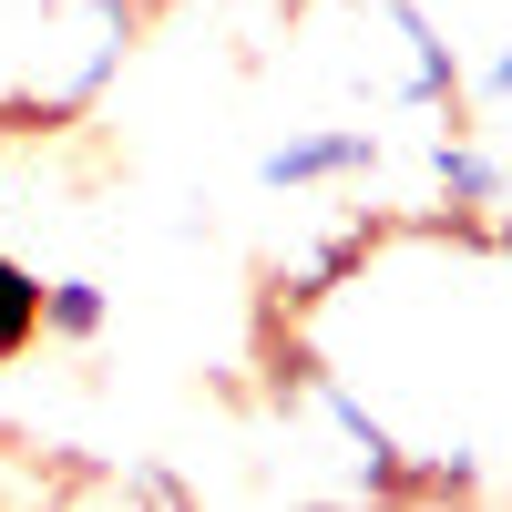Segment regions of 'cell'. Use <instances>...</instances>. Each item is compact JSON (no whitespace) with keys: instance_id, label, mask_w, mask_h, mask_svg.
I'll list each match as a JSON object with an SVG mask.
<instances>
[{"instance_id":"obj_1","label":"cell","mask_w":512,"mask_h":512,"mask_svg":"<svg viewBox=\"0 0 512 512\" xmlns=\"http://www.w3.org/2000/svg\"><path fill=\"white\" fill-rule=\"evenodd\" d=\"M123 41V0H0V134L82 103Z\"/></svg>"}]
</instances>
